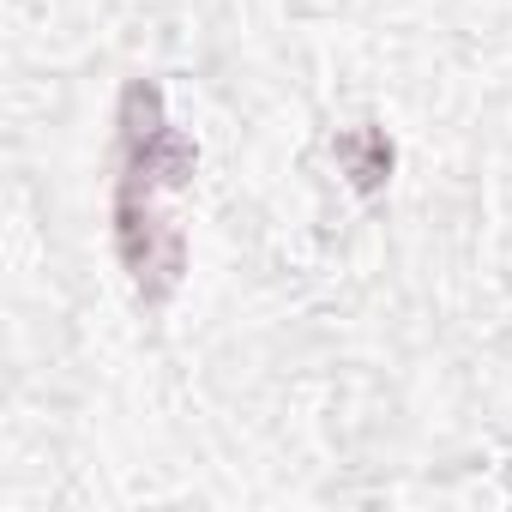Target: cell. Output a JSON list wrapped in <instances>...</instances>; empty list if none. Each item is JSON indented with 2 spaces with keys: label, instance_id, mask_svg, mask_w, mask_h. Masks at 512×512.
I'll list each match as a JSON object with an SVG mask.
<instances>
[{
  "label": "cell",
  "instance_id": "7a4b0ae2",
  "mask_svg": "<svg viewBox=\"0 0 512 512\" xmlns=\"http://www.w3.org/2000/svg\"><path fill=\"white\" fill-rule=\"evenodd\" d=\"M332 157H338V169H344V181H350L356 199H380L386 181H392V163H398V151H392V139H386L380 121L344 127V133L332 139Z\"/></svg>",
  "mask_w": 512,
  "mask_h": 512
},
{
  "label": "cell",
  "instance_id": "6da1fadb",
  "mask_svg": "<svg viewBox=\"0 0 512 512\" xmlns=\"http://www.w3.org/2000/svg\"><path fill=\"white\" fill-rule=\"evenodd\" d=\"M121 175H115V253L145 308H163L187 278V229L169 217V199L193 187L199 145L169 121L163 85L133 79L121 91Z\"/></svg>",
  "mask_w": 512,
  "mask_h": 512
}]
</instances>
